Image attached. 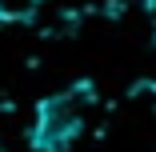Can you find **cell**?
Returning <instances> with one entry per match:
<instances>
[{"label": "cell", "mask_w": 156, "mask_h": 152, "mask_svg": "<svg viewBox=\"0 0 156 152\" xmlns=\"http://www.w3.org/2000/svg\"><path fill=\"white\" fill-rule=\"evenodd\" d=\"M92 104H96L92 80H76L68 88H60V92L36 100L32 128H28L32 152H68L80 140V132H84V120H88Z\"/></svg>", "instance_id": "6da1fadb"}, {"label": "cell", "mask_w": 156, "mask_h": 152, "mask_svg": "<svg viewBox=\"0 0 156 152\" xmlns=\"http://www.w3.org/2000/svg\"><path fill=\"white\" fill-rule=\"evenodd\" d=\"M44 0H0V24H28L36 20Z\"/></svg>", "instance_id": "7a4b0ae2"}]
</instances>
